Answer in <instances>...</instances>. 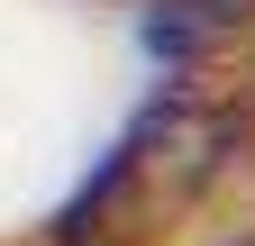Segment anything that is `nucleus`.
I'll use <instances>...</instances> for the list:
<instances>
[{"instance_id": "1", "label": "nucleus", "mask_w": 255, "mask_h": 246, "mask_svg": "<svg viewBox=\"0 0 255 246\" xmlns=\"http://www.w3.org/2000/svg\"><path fill=\"white\" fill-rule=\"evenodd\" d=\"M228 82L237 73H173L119 128V146L73 182L46 246H155L173 219H191L246 137V110H237Z\"/></svg>"}]
</instances>
